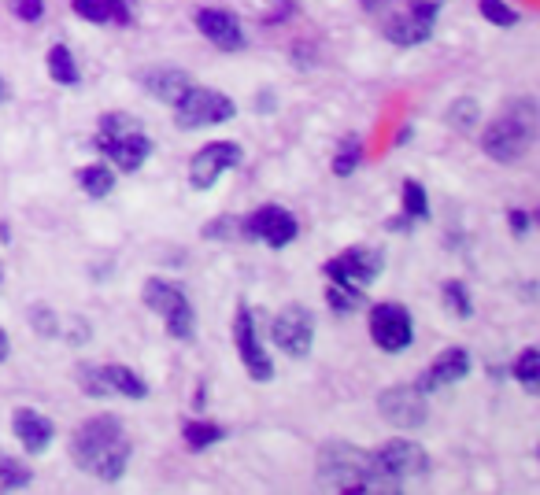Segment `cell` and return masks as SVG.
<instances>
[{"label":"cell","instance_id":"obj_1","mask_svg":"<svg viewBox=\"0 0 540 495\" xmlns=\"http://www.w3.org/2000/svg\"><path fill=\"white\" fill-rule=\"evenodd\" d=\"M71 455L78 470L93 473L100 481H119L130 462V440H126L123 422L115 414H97L82 422L71 436Z\"/></svg>","mask_w":540,"mask_h":495},{"label":"cell","instance_id":"obj_2","mask_svg":"<svg viewBox=\"0 0 540 495\" xmlns=\"http://www.w3.org/2000/svg\"><path fill=\"white\" fill-rule=\"evenodd\" d=\"M319 488L326 492H400L404 484L381 470L374 451H359L352 444H326L319 455Z\"/></svg>","mask_w":540,"mask_h":495},{"label":"cell","instance_id":"obj_3","mask_svg":"<svg viewBox=\"0 0 540 495\" xmlns=\"http://www.w3.org/2000/svg\"><path fill=\"white\" fill-rule=\"evenodd\" d=\"M533 137H537V108H533V100H515L504 108V115H496L485 126L481 148L496 163H518L529 152Z\"/></svg>","mask_w":540,"mask_h":495},{"label":"cell","instance_id":"obj_4","mask_svg":"<svg viewBox=\"0 0 540 495\" xmlns=\"http://www.w3.org/2000/svg\"><path fill=\"white\" fill-rule=\"evenodd\" d=\"M97 145L108 152V159L115 167L123 170H137L152 156V141L145 137L141 122L130 119V115H108V119L100 122Z\"/></svg>","mask_w":540,"mask_h":495},{"label":"cell","instance_id":"obj_5","mask_svg":"<svg viewBox=\"0 0 540 495\" xmlns=\"http://www.w3.org/2000/svg\"><path fill=\"white\" fill-rule=\"evenodd\" d=\"M145 303L152 307L156 314H163V322H167V333L174 340H193L197 337V314H193V303L185 300V292L178 285L163 278H148L145 281Z\"/></svg>","mask_w":540,"mask_h":495},{"label":"cell","instance_id":"obj_6","mask_svg":"<svg viewBox=\"0 0 540 495\" xmlns=\"http://www.w3.org/2000/svg\"><path fill=\"white\" fill-rule=\"evenodd\" d=\"M234 100L226 93H215V89H185L182 100L174 104V122L182 130H200V126H215V122H230L234 119Z\"/></svg>","mask_w":540,"mask_h":495},{"label":"cell","instance_id":"obj_7","mask_svg":"<svg viewBox=\"0 0 540 495\" xmlns=\"http://www.w3.org/2000/svg\"><path fill=\"white\" fill-rule=\"evenodd\" d=\"M270 337L274 344L289 355V359H304L307 351H311V340H315V314L300 307V303H289L278 311L274 318V326H270Z\"/></svg>","mask_w":540,"mask_h":495},{"label":"cell","instance_id":"obj_8","mask_svg":"<svg viewBox=\"0 0 540 495\" xmlns=\"http://www.w3.org/2000/svg\"><path fill=\"white\" fill-rule=\"evenodd\" d=\"M378 411L381 418L393 425V429H418L430 418V407H426V392L415 385H396L385 388L378 396Z\"/></svg>","mask_w":540,"mask_h":495},{"label":"cell","instance_id":"obj_9","mask_svg":"<svg viewBox=\"0 0 540 495\" xmlns=\"http://www.w3.org/2000/svg\"><path fill=\"white\" fill-rule=\"evenodd\" d=\"M241 226V237L245 241H267L270 248H285L289 241H296V233H300V226H296V218L285 211V207H259L256 215H248L245 222H237Z\"/></svg>","mask_w":540,"mask_h":495},{"label":"cell","instance_id":"obj_10","mask_svg":"<svg viewBox=\"0 0 540 495\" xmlns=\"http://www.w3.org/2000/svg\"><path fill=\"white\" fill-rule=\"evenodd\" d=\"M241 159H245L241 145H234V141H215V145L200 148L197 156H193V163H189V182H193V189H211L226 170L241 167Z\"/></svg>","mask_w":540,"mask_h":495},{"label":"cell","instance_id":"obj_11","mask_svg":"<svg viewBox=\"0 0 540 495\" xmlns=\"http://www.w3.org/2000/svg\"><path fill=\"white\" fill-rule=\"evenodd\" d=\"M374 459L381 462V470L389 473V477H396L400 484L418 481V477L430 473V455L418 444H411V440H389V444H381L374 451Z\"/></svg>","mask_w":540,"mask_h":495},{"label":"cell","instance_id":"obj_12","mask_svg":"<svg viewBox=\"0 0 540 495\" xmlns=\"http://www.w3.org/2000/svg\"><path fill=\"white\" fill-rule=\"evenodd\" d=\"M370 337L381 351H404L411 344V314L404 303H378L370 311Z\"/></svg>","mask_w":540,"mask_h":495},{"label":"cell","instance_id":"obj_13","mask_svg":"<svg viewBox=\"0 0 540 495\" xmlns=\"http://www.w3.org/2000/svg\"><path fill=\"white\" fill-rule=\"evenodd\" d=\"M326 274H330V281H341L348 289L363 292L381 274V252H374V248H348L344 255L326 263Z\"/></svg>","mask_w":540,"mask_h":495},{"label":"cell","instance_id":"obj_14","mask_svg":"<svg viewBox=\"0 0 540 495\" xmlns=\"http://www.w3.org/2000/svg\"><path fill=\"white\" fill-rule=\"evenodd\" d=\"M433 23H437V4L433 0H415L404 15H393L389 23H385V37L393 41V45H422L426 37L433 34Z\"/></svg>","mask_w":540,"mask_h":495},{"label":"cell","instance_id":"obj_15","mask_svg":"<svg viewBox=\"0 0 540 495\" xmlns=\"http://www.w3.org/2000/svg\"><path fill=\"white\" fill-rule=\"evenodd\" d=\"M234 340H237V351H241V363H245V370L252 374V381H270V377H274V366H270L267 351L259 348L256 318H252V311H248V307H241V311H237Z\"/></svg>","mask_w":540,"mask_h":495},{"label":"cell","instance_id":"obj_16","mask_svg":"<svg viewBox=\"0 0 540 495\" xmlns=\"http://www.w3.org/2000/svg\"><path fill=\"white\" fill-rule=\"evenodd\" d=\"M197 30L222 52L245 49V26H241V19L234 12H226V8H204L197 15Z\"/></svg>","mask_w":540,"mask_h":495},{"label":"cell","instance_id":"obj_17","mask_svg":"<svg viewBox=\"0 0 540 495\" xmlns=\"http://www.w3.org/2000/svg\"><path fill=\"white\" fill-rule=\"evenodd\" d=\"M470 374V359L463 348H448L441 351L437 359H433V366L426 370V377H422V392H430V388H444V385H455V381H463V377Z\"/></svg>","mask_w":540,"mask_h":495},{"label":"cell","instance_id":"obj_18","mask_svg":"<svg viewBox=\"0 0 540 495\" xmlns=\"http://www.w3.org/2000/svg\"><path fill=\"white\" fill-rule=\"evenodd\" d=\"M15 436H19V444L30 451V455H45L52 444V436H56V429H52V422L45 418V414L37 411H15Z\"/></svg>","mask_w":540,"mask_h":495},{"label":"cell","instance_id":"obj_19","mask_svg":"<svg viewBox=\"0 0 540 495\" xmlns=\"http://www.w3.org/2000/svg\"><path fill=\"white\" fill-rule=\"evenodd\" d=\"M145 85L152 89V93H156V97L167 100V104L174 108V104L182 100V93H185V89H189L193 82H189V74H185V71H174V67H160V71L148 74Z\"/></svg>","mask_w":540,"mask_h":495},{"label":"cell","instance_id":"obj_20","mask_svg":"<svg viewBox=\"0 0 540 495\" xmlns=\"http://www.w3.org/2000/svg\"><path fill=\"white\" fill-rule=\"evenodd\" d=\"M104 377H108L111 396H126V399H145L148 385L130 370V366H104Z\"/></svg>","mask_w":540,"mask_h":495},{"label":"cell","instance_id":"obj_21","mask_svg":"<svg viewBox=\"0 0 540 495\" xmlns=\"http://www.w3.org/2000/svg\"><path fill=\"white\" fill-rule=\"evenodd\" d=\"M49 74H52V82H60V85L78 82V63H74L67 45H56V49L49 52Z\"/></svg>","mask_w":540,"mask_h":495},{"label":"cell","instance_id":"obj_22","mask_svg":"<svg viewBox=\"0 0 540 495\" xmlns=\"http://www.w3.org/2000/svg\"><path fill=\"white\" fill-rule=\"evenodd\" d=\"M326 303H330L337 314H356L363 307V292L359 289H348L341 281H330V289H326Z\"/></svg>","mask_w":540,"mask_h":495},{"label":"cell","instance_id":"obj_23","mask_svg":"<svg viewBox=\"0 0 540 495\" xmlns=\"http://www.w3.org/2000/svg\"><path fill=\"white\" fill-rule=\"evenodd\" d=\"M78 182H82V189H86V196H108L111 189H115V174H111L108 167H82V174H78Z\"/></svg>","mask_w":540,"mask_h":495},{"label":"cell","instance_id":"obj_24","mask_svg":"<svg viewBox=\"0 0 540 495\" xmlns=\"http://www.w3.org/2000/svg\"><path fill=\"white\" fill-rule=\"evenodd\" d=\"M182 436H185V447H193V451H204V447L219 444L222 429H219V425H208V422H185Z\"/></svg>","mask_w":540,"mask_h":495},{"label":"cell","instance_id":"obj_25","mask_svg":"<svg viewBox=\"0 0 540 495\" xmlns=\"http://www.w3.org/2000/svg\"><path fill=\"white\" fill-rule=\"evenodd\" d=\"M515 377L522 381V388H526V392H537V388H540V351L537 348H526L522 355H518Z\"/></svg>","mask_w":540,"mask_h":495},{"label":"cell","instance_id":"obj_26","mask_svg":"<svg viewBox=\"0 0 540 495\" xmlns=\"http://www.w3.org/2000/svg\"><path fill=\"white\" fill-rule=\"evenodd\" d=\"M26 484H30V470L19 466V459H12V455H0V488L4 492H19Z\"/></svg>","mask_w":540,"mask_h":495},{"label":"cell","instance_id":"obj_27","mask_svg":"<svg viewBox=\"0 0 540 495\" xmlns=\"http://www.w3.org/2000/svg\"><path fill=\"white\" fill-rule=\"evenodd\" d=\"M359 159H363V145H359L356 133H348V137H344V145H341V152H337V159H333V170H337L341 178H348V174L359 167Z\"/></svg>","mask_w":540,"mask_h":495},{"label":"cell","instance_id":"obj_28","mask_svg":"<svg viewBox=\"0 0 540 495\" xmlns=\"http://www.w3.org/2000/svg\"><path fill=\"white\" fill-rule=\"evenodd\" d=\"M78 385L86 396H111L108 377H104V366H78Z\"/></svg>","mask_w":540,"mask_h":495},{"label":"cell","instance_id":"obj_29","mask_svg":"<svg viewBox=\"0 0 540 495\" xmlns=\"http://www.w3.org/2000/svg\"><path fill=\"white\" fill-rule=\"evenodd\" d=\"M404 215L411 218V222H418V218L430 215V204H426V189L418 182H404Z\"/></svg>","mask_w":540,"mask_h":495},{"label":"cell","instance_id":"obj_30","mask_svg":"<svg viewBox=\"0 0 540 495\" xmlns=\"http://www.w3.org/2000/svg\"><path fill=\"white\" fill-rule=\"evenodd\" d=\"M444 307L455 311L459 318H470V300H467L463 281H444Z\"/></svg>","mask_w":540,"mask_h":495},{"label":"cell","instance_id":"obj_31","mask_svg":"<svg viewBox=\"0 0 540 495\" xmlns=\"http://www.w3.org/2000/svg\"><path fill=\"white\" fill-rule=\"evenodd\" d=\"M478 8H481V15H485L489 23H496V26H515L518 23L515 8H507L504 0H481Z\"/></svg>","mask_w":540,"mask_h":495},{"label":"cell","instance_id":"obj_32","mask_svg":"<svg viewBox=\"0 0 540 495\" xmlns=\"http://www.w3.org/2000/svg\"><path fill=\"white\" fill-rule=\"evenodd\" d=\"M474 119H478V104L474 100H455L452 111H448V122H452L455 130H467Z\"/></svg>","mask_w":540,"mask_h":495},{"label":"cell","instance_id":"obj_33","mask_svg":"<svg viewBox=\"0 0 540 495\" xmlns=\"http://www.w3.org/2000/svg\"><path fill=\"white\" fill-rule=\"evenodd\" d=\"M74 12L82 15L86 23H108V8H104V0H74Z\"/></svg>","mask_w":540,"mask_h":495},{"label":"cell","instance_id":"obj_34","mask_svg":"<svg viewBox=\"0 0 540 495\" xmlns=\"http://www.w3.org/2000/svg\"><path fill=\"white\" fill-rule=\"evenodd\" d=\"M15 12L23 23H37L45 15V0H15Z\"/></svg>","mask_w":540,"mask_h":495},{"label":"cell","instance_id":"obj_35","mask_svg":"<svg viewBox=\"0 0 540 495\" xmlns=\"http://www.w3.org/2000/svg\"><path fill=\"white\" fill-rule=\"evenodd\" d=\"M104 8H108V23H130V8H126V0H104Z\"/></svg>","mask_w":540,"mask_h":495},{"label":"cell","instance_id":"obj_36","mask_svg":"<svg viewBox=\"0 0 540 495\" xmlns=\"http://www.w3.org/2000/svg\"><path fill=\"white\" fill-rule=\"evenodd\" d=\"M507 226L515 230V237H526V233H529V215H526V211H511V215H507Z\"/></svg>","mask_w":540,"mask_h":495},{"label":"cell","instance_id":"obj_37","mask_svg":"<svg viewBox=\"0 0 540 495\" xmlns=\"http://www.w3.org/2000/svg\"><path fill=\"white\" fill-rule=\"evenodd\" d=\"M359 4H363V8H367V12H381V8H385V4H389V0H359Z\"/></svg>","mask_w":540,"mask_h":495},{"label":"cell","instance_id":"obj_38","mask_svg":"<svg viewBox=\"0 0 540 495\" xmlns=\"http://www.w3.org/2000/svg\"><path fill=\"white\" fill-rule=\"evenodd\" d=\"M8 359V337H4V329H0V363Z\"/></svg>","mask_w":540,"mask_h":495},{"label":"cell","instance_id":"obj_39","mask_svg":"<svg viewBox=\"0 0 540 495\" xmlns=\"http://www.w3.org/2000/svg\"><path fill=\"white\" fill-rule=\"evenodd\" d=\"M0 97H4V82H0Z\"/></svg>","mask_w":540,"mask_h":495}]
</instances>
